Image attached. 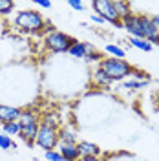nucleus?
<instances>
[{
    "label": "nucleus",
    "mask_w": 159,
    "mask_h": 161,
    "mask_svg": "<svg viewBox=\"0 0 159 161\" xmlns=\"http://www.w3.org/2000/svg\"><path fill=\"white\" fill-rule=\"evenodd\" d=\"M57 150L60 152V156L64 158V161H79V147L77 143H59Z\"/></svg>",
    "instance_id": "obj_8"
},
{
    "label": "nucleus",
    "mask_w": 159,
    "mask_h": 161,
    "mask_svg": "<svg viewBox=\"0 0 159 161\" xmlns=\"http://www.w3.org/2000/svg\"><path fill=\"white\" fill-rule=\"evenodd\" d=\"M22 110L17 106H8V104H0V125H8L19 121Z\"/></svg>",
    "instance_id": "obj_9"
},
{
    "label": "nucleus",
    "mask_w": 159,
    "mask_h": 161,
    "mask_svg": "<svg viewBox=\"0 0 159 161\" xmlns=\"http://www.w3.org/2000/svg\"><path fill=\"white\" fill-rule=\"evenodd\" d=\"M44 158L48 161H64V158L60 156L59 150H50V152H44Z\"/></svg>",
    "instance_id": "obj_23"
},
{
    "label": "nucleus",
    "mask_w": 159,
    "mask_h": 161,
    "mask_svg": "<svg viewBox=\"0 0 159 161\" xmlns=\"http://www.w3.org/2000/svg\"><path fill=\"white\" fill-rule=\"evenodd\" d=\"M91 50V46H90L88 42H80V40H75V44L70 48V57L73 59H86V55L90 53Z\"/></svg>",
    "instance_id": "obj_11"
},
{
    "label": "nucleus",
    "mask_w": 159,
    "mask_h": 161,
    "mask_svg": "<svg viewBox=\"0 0 159 161\" xmlns=\"http://www.w3.org/2000/svg\"><path fill=\"white\" fill-rule=\"evenodd\" d=\"M152 22L156 24V28H157V30H159V13H156V15L152 17Z\"/></svg>",
    "instance_id": "obj_29"
},
{
    "label": "nucleus",
    "mask_w": 159,
    "mask_h": 161,
    "mask_svg": "<svg viewBox=\"0 0 159 161\" xmlns=\"http://www.w3.org/2000/svg\"><path fill=\"white\" fill-rule=\"evenodd\" d=\"M123 24H124V30L130 33V37L145 39L152 46H159V30L152 22V17L143 15V13L141 15L130 13L126 17H123Z\"/></svg>",
    "instance_id": "obj_1"
},
{
    "label": "nucleus",
    "mask_w": 159,
    "mask_h": 161,
    "mask_svg": "<svg viewBox=\"0 0 159 161\" xmlns=\"http://www.w3.org/2000/svg\"><path fill=\"white\" fill-rule=\"evenodd\" d=\"M154 99H156V103H157V106H159V90L154 93Z\"/></svg>",
    "instance_id": "obj_30"
},
{
    "label": "nucleus",
    "mask_w": 159,
    "mask_h": 161,
    "mask_svg": "<svg viewBox=\"0 0 159 161\" xmlns=\"http://www.w3.org/2000/svg\"><path fill=\"white\" fill-rule=\"evenodd\" d=\"M73 44H75V39H71L70 35L57 30L46 33V37H44V50L50 53H66V51H70Z\"/></svg>",
    "instance_id": "obj_5"
},
{
    "label": "nucleus",
    "mask_w": 159,
    "mask_h": 161,
    "mask_svg": "<svg viewBox=\"0 0 159 161\" xmlns=\"http://www.w3.org/2000/svg\"><path fill=\"white\" fill-rule=\"evenodd\" d=\"M11 147H13V148L17 147V145L13 143V139H11L9 136H6V134H0V148H2V150H9Z\"/></svg>",
    "instance_id": "obj_21"
},
{
    "label": "nucleus",
    "mask_w": 159,
    "mask_h": 161,
    "mask_svg": "<svg viewBox=\"0 0 159 161\" xmlns=\"http://www.w3.org/2000/svg\"><path fill=\"white\" fill-rule=\"evenodd\" d=\"M130 46H134V48H137V50H143V51H150L154 48L148 40L137 39V37H130Z\"/></svg>",
    "instance_id": "obj_15"
},
{
    "label": "nucleus",
    "mask_w": 159,
    "mask_h": 161,
    "mask_svg": "<svg viewBox=\"0 0 159 161\" xmlns=\"http://www.w3.org/2000/svg\"><path fill=\"white\" fill-rule=\"evenodd\" d=\"M2 130L6 136H20V125L15 121V123H8V125H2Z\"/></svg>",
    "instance_id": "obj_17"
},
{
    "label": "nucleus",
    "mask_w": 159,
    "mask_h": 161,
    "mask_svg": "<svg viewBox=\"0 0 159 161\" xmlns=\"http://www.w3.org/2000/svg\"><path fill=\"white\" fill-rule=\"evenodd\" d=\"M91 8L95 11V15L102 17L112 26H115L117 30H124V24H123V19H121L119 11L115 8V2H110V0H93Z\"/></svg>",
    "instance_id": "obj_6"
},
{
    "label": "nucleus",
    "mask_w": 159,
    "mask_h": 161,
    "mask_svg": "<svg viewBox=\"0 0 159 161\" xmlns=\"http://www.w3.org/2000/svg\"><path fill=\"white\" fill-rule=\"evenodd\" d=\"M35 147L42 148L44 152L57 150V147H59V128L40 123L39 134H37V139H35Z\"/></svg>",
    "instance_id": "obj_7"
},
{
    "label": "nucleus",
    "mask_w": 159,
    "mask_h": 161,
    "mask_svg": "<svg viewBox=\"0 0 159 161\" xmlns=\"http://www.w3.org/2000/svg\"><path fill=\"white\" fill-rule=\"evenodd\" d=\"M13 9H15V2H11V0H0V17L9 15Z\"/></svg>",
    "instance_id": "obj_20"
},
{
    "label": "nucleus",
    "mask_w": 159,
    "mask_h": 161,
    "mask_svg": "<svg viewBox=\"0 0 159 161\" xmlns=\"http://www.w3.org/2000/svg\"><path fill=\"white\" fill-rule=\"evenodd\" d=\"M104 59V57H102V53H101V51H97V50H90V53L88 55H86V62H95V64H99L101 60Z\"/></svg>",
    "instance_id": "obj_22"
},
{
    "label": "nucleus",
    "mask_w": 159,
    "mask_h": 161,
    "mask_svg": "<svg viewBox=\"0 0 159 161\" xmlns=\"http://www.w3.org/2000/svg\"><path fill=\"white\" fill-rule=\"evenodd\" d=\"M68 6H70L71 9H77V11L84 9V4H82V2H79V0H68Z\"/></svg>",
    "instance_id": "obj_25"
},
{
    "label": "nucleus",
    "mask_w": 159,
    "mask_h": 161,
    "mask_svg": "<svg viewBox=\"0 0 159 161\" xmlns=\"http://www.w3.org/2000/svg\"><path fill=\"white\" fill-rule=\"evenodd\" d=\"M97 68H101V70L104 71L110 79H112V82L130 79L132 73H134V70H135V68H134L130 62H126L124 59H115V57H104V59L97 64Z\"/></svg>",
    "instance_id": "obj_2"
},
{
    "label": "nucleus",
    "mask_w": 159,
    "mask_h": 161,
    "mask_svg": "<svg viewBox=\"0 0 159 161\" xmlns=\"http://www.w3.org/2000/svg\"><path fill=\"white\" fill-rule=\"evenodd\" d=\"M40 123H44V125H50V126H55V128H60L57 115H55V114H51V112L44 114V115H40Z\"/></svg>",
    "instance_id": "obj_18"
},
{
    "label": "nucleus",
    "mask_w": 159,
    "mask_h": 161,
    "mask_svg": "<svg viewBox=\"0 0 159 161\" xmlns=\"http://www.w3.org/2000/svg\"><path fill=\"white\" fill-rule=\"evenodd\" d=\"M59 143H77V136L71 126L59 128Z\"/></svg>",
    "instance_id": "obj_13"
},
{
    "label": "nucleus",
    "mask_w": 159,
    "mask_h": 161,
    "mask_svg": "<svg viewBox=\"0 0 159 161\" xmlns=\"http://www.w3.org/2000/svg\"><path fill=\"white\" fill-rule=\"evenodd\" d=\"M79 161H104L102 158H97V156H82V158H79Z\"/></svg>",
    "instance_id": "obj_27"
},
{
    "label": "nucleus",
    "mask_w": 159,
    "mask_h": 161,
    "mask_svg": "<svg viewBox=\"0 0 159 161\" xmlns=\"http://www.w3.org/2000/svg\"><path fill=\"white\" fill-rule=\"evenodd\" d=\"M104 51L110 53L112 57H115V59H123V57L126 55V51L123 50L121 46H117V44H106V46H104Z\"/></svg>",
    "instance_id": "obj_16"
},
{
    "label": "nucleus",
    "mask_w": 159,
    "mask_h": 161,
    "mask_svg": "<svg viewBox=\"0 0 159 161\" xmlns=\"http://www.w3.org/2000/svg\"><path fill=\"white\" fill-rule=\"evenodd\" d=\"M132 77L134 79H139V80H148V73L146 71H143V70H134V73H132Z\"/></svg>",
    "instance_id": "obj_24"
},
{
    "label": "nucleus",
    "mask_w": 159,
    "mask_h": 161,
    "mask_svg": "<svg viewBox=\"0 0 159 161\" xmlns=\"http://www.w3.org/2000/svg\"><path fill=\"white\" fill-rule=\"evenodd\" d=\"M91 84H93L95 88H102V90H106V88L112 86V79H110V77L101 70V68L95 66L93 71H91Z\"/></svg>",
    "instance_id": "obj_10"
},
{
    "label": "nucleus",
    "mask_w": 159,
    "mask_h": 161,
    "mask_svg": "<svg viewBox=\"0 0 159 161\" xmlns=\"http://www.w3.org/2000/svg\"><path fill=\"white\" fill-rule=\"evenodd\" d=\"M146 84H148V80H139V79H134V77H130V79L121 82V86H123L124 90H141V88H145Z\"/></svg>",
    "instance_id": "obj_14"
},
{
    "label": "nucleus",
    "mask_w": 159,
    "mask_h": 161,
    "mask_svg": "<svg viewBox=\"0 0 159 161\" xmlns=\"http://www.w3.org/2000/svg\"><path fill=\"white\" fill-rule=\"evenodd\" d=\"M115 8H117V11H119L121 19H123V17H126V15H130V13H132V8H130V2H123V0H115Z\"/></svg>",
    "instance_id": "obj_19"
},
{
    "label": "nucleus",
    "mask_w": 159,
    "mask_h": 161,
    "mask_svg": "<svg viewBox=\"0 0 159 161\" xmlns=\"http://www.w3.org/2000/svg\"><path fill=\"white\" fill-rule=\"evenodd\" d=\"M90 19H91V22H95V24H101V26H102V24H106V20L102 19V17H99V15H95V13H93Z\"/></svg>",
    "instance_id": "obj_28"
},
{
    "label": "nucleus",
    "mask_w": 159,
    "mask_h": 161,
    "mask_svg": "<svg viewBox=\"0 0 159 161\" xmlns=\"http://www.w3.org/2000/svg\"><path fill=\"white\" fill-rule=\"evenodd\" d=\"M77 147H79L80 158L82 156H97L99 158L101 156V147L91 143V141H80V143H77Z\"/></svg>",
    "instance_id": "obj_12"
},
{
    "label": "nucleus",
    "mask_w": 159,
    "mask_h": 161,
    "mask_svg": "<svg viewBox=\"0 0 159 161\" xmlns=\"http://www.w3.org/2000/svg\"><path fill=\"white\" fill-rule=\"evenodd\" d=\"M20 125V137L24 143H28V147H35V139L40 128V115L35 110H22L19 121Z\"/></svg>",
    "instance_id": "obj_4"
},
{
    "label": "nucleus",
    "mask_w": 159,
    "mask_h": 161,
    "mask_svg": "<svg viewBox=\"0 0 159 161\" xmlns=\"http://www.w3.org/2000/svg\"><path fill=\"white\" fill-rule=\"evenodd\" d=\"M13 24H15L17 30L24 31V33H40L42 30L48 28V24H46L44 17L40 15L39 11H35V9H22V11H19V13L15 15V19H13Z\"/></svg>",
    "instance_id": "obj_3"
},
{
    "label": "nucleus",
    "mask_w": 159,
    "mask_h": 161,
    "mask_svg": "<svg viewBox=\"0 0 159 161\" xmlns=\"http://www.w3.org/2000/svg\"><path fill=\"white\" fill-rule=\"evenodd\" d=\"M35 4L40 6V8H44V9H50L51 8V2L50 0H35Z\"/></svg>",
    "instance_id": "obj_26"
}]
</instances>
